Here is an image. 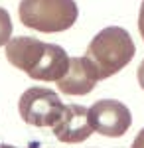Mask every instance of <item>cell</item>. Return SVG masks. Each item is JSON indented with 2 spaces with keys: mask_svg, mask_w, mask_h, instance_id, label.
Here are the masks:
<instances>
[{
  "mask_svg": "<svg viewBox=\"0 0 144 148\" xmlns=\"http://www.w3.org/2000/svg\"><path fill=\"white\" fill-rule=\"evenodd\" d=\"M138 32H140V36L144 40V0L140 4V12H138Z\"/></svg>",
  "mask_w": 144,
  "mask_h": 148,
  "instance_id": "10",
  "label": "cell"
},
{
  "mask_svg": "<svg viewBox=\"0 0 144 148\" xmlns=\"http://www.w3.org/2000/svg\"><path fill=\"white\" fill-rule=\"evenodd\" d=\"M0 148H16V146H10V144H0Z\"/></svg>",
  "mask_w": 144,
  "mask_h": 148,
  "instance_id": "12",
  "label": "cell"
},
{
  "mask_svg": "<svg viewBox=\"0 0 144 148\" xmlns=\"http://www.w3.org/2000/svg\"><path fill=\"white\" fill-rule=\"evenodd\" d=\"M89 125L93 132L109 138H121L132 125L128 107L115 99H101L89 109Z\"/></svg>",
  "mask_w": 144,
  "mask_h": 148,
  "instance_id": "5",
  "label": "cell"
},
{
  "mask_svg": "<svg viewBox=\"0 0 144 148\" xmlns=\"http://www.w3.org/2000/svg\"><path fill=\"white\" fill-rule=\"evenodd\" d=\"M97 85V75L85 57H69L67 73L57 81V89L65 95H87Z\"/></svg>",
  "mask_w": 144,
  "mask_h": 148,
  "instance_id": "7",
  "label": "cell"
},
{
  "mask_svg": "<svg viewBox=\"0 0 144 148\" xmlns=\"http://www.w3.org/2000/svg\"><path fill=\"white\" fill-rule=\"evenodd\" d=\"M20 22L44 34L65 32L77 22L75 0H22L20 2Z\"/></svg>",
  "mask_w": 144,
  "mask_h": 148,
  "instance_id": "3",
  "label": "cell"
},
{
  "mask_svg": "<svg viewBox=\"0 0 144 148\" xmlns=\"http://www.w3.org/2000/svg\"><path fill=\"white\" fill-rule=\"evenodd\" d=\"M18 111L24 123L32 126H53L65 111L59 95L45 87H32L22 93Z\"/></svg>",
  "mask_w": 144,
  "mask_h": 148,
  "instance_id": "4",
  "label": "cell"
},
{
  "mask_svg": "<svg viewBox=\"0 0 144 148\" xmlns=\"http://www.w3.org/2000/svg\"><path fill=\"white\" fill-rule=\"evenodd\" d=\"M6 57L36 81H59L69 69V56L57 44H45L38 38L18 36L6 44Z\"/></svg>",
  "mask_w": 144,
  "mask_h": 148,
  "instance_id": "1",
  "label": "cell"
},
{
  "mask_svg": "<svg viewBox=\"0 0 144 148\" xmlns=\"http://www.w3.org/2000/svg\"><path fill=\"white\" fill-rule=\"evenodd\" d=\"M10 36H12V20H10V14L6 8H0V47L4 44L10 42Z\"/></svg>",
  "mask_w": 144,
  "mask_h": 148,
  "instance_id": "8",
  "label": "cell"
},
{
  "mask_svg": "<svg viewBox=\"0 0 144 148\" xmlns=\"http://www.w3.org/2000/svg\"><path fill=\"white\" fill-rule=\"evenodd\" d=\"M53 134L59 142L67 144L87 140L93 134V128L89 125V109L83 105H67L59 121L53 125Z\"/></svg>",
  "mask_w": 144,
  "mask_h": 148,
  "instance_id": "6",
  "label": "cell"
},
{
  "mask_svg": "<svg viewBox=\"0 0 144 148\" xmlns=\"http://www.w3.org/2000/svg\"><path fill=\"white\" fill-rule=\"evenodd\" d=\"M136 77H138V83H140V87L144 89V59L140 61V65L136 69Z\"/></svg>",
  "mask_w": 144,
  "mask_h": 148,
  "instance_id": "11",
  "label": "cell"
},
{
  "mask_svg": "<svg viewBox=\"0 0 144 148\" xmlns=\"http://www.w3.org/2000/svg\"><path fill=\"white\" fill-rule=\"evenodd\" d=\"M134 53H136V46L130 34L124 28L109 26L91 40L83 57L91 63L97 81H101L124 69L132 61Z\"/></svg>",
  "mask_w": 144,
  "mask_h": 148,
  "instance_id": "2",
  "label": "cell"
},
{
  "mask_svg": "<svg viewBox=\"0 0 144 148\" xmlns=\"http://www.w3.org/2000/svg\"><path fill=\"white\" fill-rule=\"evenodd\" d=\"M130 148H144V128L138 130V134H136V138L132 140V146Z\"/></svg>",
  "mask_w": 144,
  "mask_h": 148,
  "instance_id": "9",
  "label": "cell"
}]
</instances>
